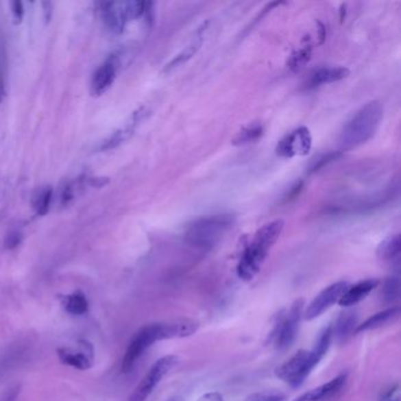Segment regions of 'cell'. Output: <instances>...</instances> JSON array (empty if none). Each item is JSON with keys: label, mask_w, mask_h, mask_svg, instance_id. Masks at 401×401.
I'll return each instance as SVG.
<instances>
[{"label": "cell", "mask_w": 401, "mask_h": 401, "mask_svg": "<svg viewBox=\"0 0 401 401\" xmlns=\"http://www.w3.org/2000/svg\"><path fill=\"white\" fill-rule=\"evenodd\" d=\"M333 340L332 326L325 327L315 340L312 350H300L276 369V376L292 387H299L317 365L326 356Z\"/></svg>", "instance_id": "cell-1"}, {"label": "cell", "mask_w": 401, "mask_h": 401, "mask_svg": "<svg viewBox=\"0 0 401 401\" xmlns=\"http://www.w3.org/2000/svg\"><path fill=\"white\" fill-rule=\"evenodd\" d=\"M284 226V220L277 219L266 223L256 232L236 266V274L241 280L250 282L259 274L271 248L282 236Z\"/></svg>", "instance_id": "cell-2"}, {"label": "cell", "mask_w": 401, "mask_h": 401, "mask_svg": "<svg viewBox=\"0 0 401 401\" xmlns=\"http://www.w3.org/2000/svg\"><path fill=\"white\" fill-rule=\"evenodd\" d=\"M382 117L384 106L380 101L373 100L364 105L343 126L340 134L341 149H356L367 143L380 127Z\"/></svg>", "instance_id": "cell-3"}, {"label": "cell", "mask_w": 401, "mask_h": 401, "mask_svg": "<svg viewBox=\"0 0 401 401\" xmlns=\"http://www.w3.org/2000/svg\"><path fill=\"white\" fill-rule=\"evenodd\" d=\"M234 223L231 215H215L203 217L189 225L185 239L195 247L211 248L226 236Z\"/></svg>", "instance_id": "cell-4"}, {"label": "cell", "mask_w": 401, "mask_h": 401, "mask_svg": "<svg viewBox=\"0 0 401 401\" xmlns=\"http://www.w3.org/2000/svg\"><path fill=\"white\" fill-rule=\"evenodd\" d=\"M99 6L105 25L113 34H121L128 21L147 16L154 4L146 1H103Z\"/></svg>", "instance_id": "cell-5"}, {"label": "cell", "mask_w": 401, "mask_h": 401, "mask_svg": "<svg viewBox=\"0 0 401 401\" xmlns=\"http://www.w3.org/2000/svg\"><path fill=\"white\" fill-rule=\"evenodd\" d=\"M171 339L170 327L169 323L151 324L141 327L136 333L128 345L123 358L121 369L123 372L128 373L132 369L141 356L149 350L154 343L160 340Z\"/></svg>", "instance_id": "cell-6"}, {"label": "cell", "mask_w": 401, "mask_h": 401, "mask_svg": "<svg viewBox=\"0 0 401 401\" xmlns=\"http://www.w3.org/2000/svg\"><path fill=\"white\" fill-rule=\"evenodd\" d=\"M304 310L305 300L300 298L293 302L290 310L278 315L277 323L269 335V341L274 343L278 351H286L293 345L304 317Z\"/></svg>", "instance_id": "cell-7"}, {"label": "cell", "mask_w": 401, "mask_h": 401, "mask_svg": "<svg viewBox=\"0 0 401 401\" xmlns=\"http://www.w3.org/2000/svg\"><path fill=\"white\" fill-rule=\"evenodd\" d=\"M177 363L178 358L175 356H162V359L156 361L147 374L141 379L128 401H145Z\"/></svg>", "instance_id": "cell-8"}, {"label": "cell", "mask_w": 401, "mask_h": 401, "mask_svg": "<svg viewBox=\"0 0 401 401\" xmlns=\"http://www.w3.org/2000/svg\"><path fill=\"white\" fill-rule=\"evenodd\" d=\"M312 149V136L307 127L295 128L292 132L286 134L278 143L276 154L278 157L291 159L294 157H304L310 154Z\"/></svg>", "instance_id": "cell-9"}, {"label": "cell", "mask_w": 401, "mask_h": 401, "mask_svg": "<svg viewBox=\"0 0 401 401\" xmlns=\"http://www.w3.org/2000/svg\"><path fill=\"white\" fill-rule=\"evenodd\" d=\"M348 286L350 285L348 282H338L327 286L326 289H324L320 293L317 294V297L307 305L306 308L304 310L302 318L307 321H312L319 318L326 311L330 310L335 304L339 302L340 298L343 297L345 291L348 290Z\"/></svg>", "instance_id": "cell-10"}, {"label": "cell", "mask_w": 401, "mask_h": 401, "mask_svg": "<svg viewBox=\"0 0 401 401\" xmlns=\"http://www.w3.org/2000/svg\"><path fill=\"white\" fill-rule=\"evenodd\" d=\"M58 356L62 364L77 368L80 371H86L93 366L95 351L91 343L86 340L79 341L78 348H59Z\"/></svg>", "instance_id": "cell-11"}, {"label": "cell", "mask_w": 401, "mask_h": 401, "mask_svg": "<svg viewBox=\"0 0 401 401\" xmlns=\"http://www.w3.org/2000/svg\"><path fill=\"white\" fill-rule=\"evenodd\" d=\"M348 382V374L343 373L327 381L326 384L320 385L315 389H310L300 397L292 401H331L338 397Z\"/></svg>", "instance_id": "cell-12"}, {"label": "cell", "mask_w": 401, "mask_h": 401, "mask_svg": "<svg viewBox=\"0 0 401 401\" xmlns=\"http://www.w3.org/2000/svg\"><path fill=\"white\" fill-rule=\"evenodd\" d=\"M146 113L147 112L144 108H141L134 112L132 117H131V119H130L127 124L125 125L124 127L120 128L113 134H111L106 141H104L101 146H100V151H111V149H117L121 144H124L125 141L132 137V134L136 131V128L138 127V125L141 124V121L145 118Z\"/></svg>", "instance_id": "cell-13"}, {"label": "cell", "mask_w": 401, "mask_h": 401, "mask_svg": "<svg viewBox=\"0 0 401 401\" xmlns=\"http://www.w3.org/2000/svg\"><path fill=\"white\" fill-rule=\"evenodd\" d=\"M118 62L116 57L108 58L103 62L92 77L91 92L93 95H101L108 91L116 79Z\"/></svg>", "instance_id": "cell-14"}, {"label": "cell", "mask_w": 401, "mask_h": 401, "mask_svg": "<svg viewBox=\"0 0 401 401\" xmlns=\"http://www.w3.org/2000/svg\"><path fill=\"white\" fill-rule=\"evenodd\" d=\"M378 285V279H366L356 282V285L348 286L338 304L341 307L354 306L358 302H363Z\"/></svg>", "instance_id": "cell-15"}, {"label": "cell", "mask_w": 401, "mask_h": 401, "mask_svg": "<svg viewBox=\"0 0 401 401\" xmlns=\"http://www.w3.org/2000/svg\"><path fill=\"white\" fill-rule=\"evenodd\" d=\"M400 317V307H389L387 310L381 311L379 313L369 317L364 323L358 325L356 328V333L372 331L378 330L381 327L387 326L389 324L396 323Z\"/></svg>", "instance_id": "cell-16"}, {"label": "cell", "mask_w": 401, "mask_h": 401, "mask_svg": "<svg viewBox=\"0 0 401 401\" xmlns=\"http://www.w3.org/2000/svg\"><path fill=\"white\" fill-rule=\"evenodd\" d=\"M348 75H350V70L348 67H321L312 73L310 83L312 86L337 83L343 79L348 78Z\"/></svg>", "instance_id": "cell-17"}, {"label": "cell", "mask_w": 401, "mask_h": 401, "mask_svg": "<svg viewBox=\"0 0 401 401\" xmlns=\"http://www.w3.org/2000/svg\"><path fill=\"white\" fill-rule=\"evenodd\" d=\"M206 25H202V27H199L197 31V36L195 39L191 42L190 45L186 46L180 53L177 54L169 64H166L164 67V72H170V71L174 70L175 67L180 66L182 64L189 62L197 52H198L200 46L204 42V31H205Z\"/></svg>", "instance_id": "cell-18"}, {"label": "cell", "mask_w": 401, "mask_h": 401, "mask_svg": "<svg viewBox=\"0 0 401 401\" xmlns=\"http://www.w3.org/2000/svg\"><path fill=\"white\" fill-rule=\"evenodd\" d=\"M62 304L67 313L72 315H83L88 310V302L83 292L75 291L73 293L62 298Z\"/></svg>", "instance_id": "cell-19"}, {"label": "cell", "mask_w": 401, "mask_h": 401, "mask_svg": "<svg viewBox=\"0 0 401 401\" xmlns=\"http://www.w3.org/2000/svg\"><path fill=\"white\" fill-rule=\"evenodd\" d=\"M354 312H346L340 315L338 320L335 321V325H332V332H333V338L338 340L346 339L348 335H351L352 332L356 331V317Z\"/></svg>", "instance_id": "cell-20"}, {"label": "cell", "mask_w": 401, "mask_h": 401, "mask_svg": "<svg viewBox=\"0 0 401 401\" xmlns=\"http://www.w3.org/2000/svg\"><path fill=\"white\" fill-rule=\"evenodd\" d=\"M401 243L400 236L394 234L389 236V238L382 240L380 245L376 250V256L380 258L381 260H393L400 254Z\"/></svg>", "instance_id": "cell-21"}, {"label": "cell", "mask_w": 401, "mask_h": 401, "mask_svg": "<svg viewBox=\"0 0 401 401\" xmlns=\"http://www.w3.org/2000/svg\"><path fill=\"white\" fill-rule=\"evenodd\" d=\"M263 134H264L263 125H248L236 133V137L233 138V141H232V144L236 146L247 145L250 143H254L258 139H260Z\"/></svg>", "instance_id": "cell-22"}, {"label": "cell", "mask_w": 401, "mask_h": 401, "mask_svg": "<svg viewBox=\"0 0 401 401\" xmlns=\"http://www.w3.org/2000/svg\"><path fill=\"white\" fill-rule=\"evenodd\" d=\"M311 56H312V46L310 44H305L299 50L294 51L293 53L291 54L290 59L287 62V66L293 72L302 70V67L310 62Z\"/></svg>", "instance_id": "cell-23"}, {"label": "cell", "mask_w": 401, "mask_h": 401, "mask_svg": "<svg viewBox=\"0 0 401 401\" xmlns=\"http://www.w3.org/2000/svg\"><path fill=\"white\" fill-rule=\"evenodd\" d=\"M382 299L386 302H396L399 299V294H400V282L399 279L396 277L389 278L386 282H384V287H382Z\"/></svg>", "instance_id": "cell-24"}, {"label": "cell", "mask_w": 401, "mask_h": 401, "mask_svg": "<svg viewBox=\"0 0 401 401\" xmlns=\"http://www.w3.org/2000/svg\"><path fill=\"white\" fill-rule=\"evenodd\" d=\"M52 195H53V191L51 187H46L45 190H42L37 198H36V203H34V208L39 215H47V212L50 211L51 202H52Z\"/></svg>", "instance_id": "cell-25"}, {"label": "cell", "mask_w": 401, "mask_h": 401, "mask_svg": "<svg viewBox=\"0 0 401 401\" xmlns=\"http://www.w3.org/2000/svg\"><path fill=\"white\" fill-rule=\"evenodd\" d=\"M244 401H286L285 394L274 391L256 392L250 394Z\"/></svg>", "instance_id": "cell-26"}, {"label": "cell", "mask_w": 401, "mask_h": 401, "mask_svg": "<svg viewBox=\"0 0 401 401\" xmlns=\"http://www.w3.org/2000/svg\"><path fill=\"white\" fill-rule=\"evenodd\" d=\"M21 240H23V236H21V232H11L5 239V247L9 248V250L18 247L21 245Z\"/></svg>", "instance_id": "cell-27"}, {"label": "cell", "mask_w": 401, "mask_h": 401, "mask_svg": "<svg viewBox=\"0 0 401 401\" xmlns=\"http://www.w3.org/2000/svg\"><path fill=\"white\" fill-rule=\"evenodd\" d=\"M19 393H21V386L19 385L11 386L9 389H5V392L3 394H0V401H16Z\"/></svg>", "instance_id": "cell-28"}, {"label": "cell", "mask_w": 401, "mask_h": 401, "mask_svg": "<svg viewBox=\"0 0 401 401\" xmlns=\"http://www.w3.org/2000/svg\"><path fill=\"white\" fill-rule=\"evenodd\" d=\"M11 9H12L13 18L16 19V23H21V19L24 17V5L21 1H13L11 3Z\"/></svg>", "instance_id": "cell-29"}, {"label": "cell", "mask_w": 401, "mask_h": 401, "mask_svg": "<svg viewBox=\"0 0 401 401\" xmlns=\"http://www.w3.org/2000/svg\"><path fill=\"white\" fill-rule=\"evenodd\" d=\"M73 199H75V187L67 185L62 191V204L64 206H67Z\"/></svg>", "instance_id": "cell-30"}, {"label": "cell", "mask_w": 401, "mask_h": 401, "mask_svg": "<svg viewBox=\"0 0 401 401\" xmlns=\"http://www.w3.org/2000/svg\"><path fill=\"white\" fill-rule=\"evenodd\" d=\"M197 401H225L223 396L218 392H208L198 398Z\"/></svg>", "instance_id": "cell-31"}, {"label": "cell", "mask_w": 401, "mask_h": 401, "mask_svg": "<svg viewBox=\"0 0 401 401\" xmlns=\"http://www.w3.org/2000/svg\"><path fill=\"white\" fill-rule=\"evenodd\" d=\"M380 401H400V396L398 393V386H396L393 389H389V392L381 398Z\"/></svg>", "instance_id": "cell-32"}, {"label": "cell", "mask_w": 401, "mask_h": 401, "mask_svg": "<svg viewBox=\"0 0 401 401\" xmlns=\"http://www.w3.org/2000/svg\"><path fill=\"white\" fill-rule=\"evenodd\" d=\"M172 401H174V400H172Z\"/></svg>", "instance_id": "cell-33"}]
</instances>
